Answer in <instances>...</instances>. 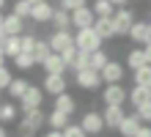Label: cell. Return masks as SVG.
Returning a JSON list of instances; mask_svg holds the SVG:
<instances>
[{"label": "cell", "mask_w": 151, "mask_h": 137, "mask_svg": "<svg viewBox=\"0 0 151 137\" xmlns=\"http://www.w3.org/2000/svg\"><path fill=\"white\" fill-rule=\"evenodd\" d=\"M102 115H104V126H107V129H115V132H118L121 121L127 118V113H124V104H104Z\"/></svg>", "instance_id": "8992f818"}, {"label": "cell", "mask_w": 151, "mask_h": 137, "mask_svg": "<svg viewBox=\"0 0 151 137\" xmlns=\"http://www.w3.org/2000/svg\"><path fill=\"white\" fill-rule=\"evenodd\" d=\"M3 52H6V58H17V55L22 52V36H8L6 44H3Z\"/></svg>", "instance_id": "d4e9b609"}, {"label": "cell", "mask_w": 151, "mask_h": 137, "mask_svg": "<svg viewBox=\"0 0 151 137\" xmlns=\"http://www.w3.org/2000/svg\"><path fill=\"white\" fill-rule=\"evenodd\" d=\"M66 85H69V82H66V77H63V74H47V77H44V82H41L44 93H50V96L63 93Z\"/></svg>", "instance_id": "7c38bea8"}, {"label": "cell", "mask_w": 151, "mask_h": 137, "mask_svg": "<svg viewBox=\"0 0 151 137\" xmlns=\"http://www.w3.org/2000/svg\"><path fill=\"white\" fill-rule=\"evenodd\" d=\"M121 80H124V66L118 60H107L102 69V82L107 85V82H121Z\"/></svg>", "instance_id": "5bb4252c"}, {"label": "cell", "mask_w": 151, "mask_h": 137, "mask_svg": "<svg viewBox=\"0 0 151 137\" xmlns=\"http://www.w3.org/2000/svg\"><path fill=\"white\" fill-rule=\"evenodd\" d=\"M129 39L135 41V44H148V22L143 19H135V25H132V30H129Z\"/></svg>", "instance_id": "d6986e66"}, {"label": "cell", "mask_w": 151, "mask_h": 137, "mask_svg": "<svg viewBox=\"0 0 151 137\" xmlns=\"http://www.w3.org/2000/svg\"><path fill=\"white\" fill-rule=\"evenodd\" d=\"M14 14H19L22 19H30V14H33V3L30 0H14V8H11Z\"/></svg>", "instance_id": "f546056e"}, {"label": "cell", "mask_w": 151, "mask_h": 137, "mask_svg": "<svg viewBox=\"0 0 151 137\" xmlns=\"http://www.w3.org/2000/svg\"><path fill=\"white\" fill-rule=\"evenodd\" d=\"M50 52H52V44H50V39H39V41H36V52H33V55H36V60H39V66H41V60L47 58Z\"/></svg>", "instance_id": "1f68e13d"}, {"label": "cell", "mask_w": 151, "mask_h": 137, "mask_svg": "<svg viewBox=\"0 0 151 137\" xmlns=\"http://www.w3.org/2000/svg\"><path fill=\"white\" fill-rule=\"evenodd\" d=\"M140 126H143V121L137 118V113H132V115H127V118L121 121V126H118V134H121V137H135Z\"/></svg>", "instance_id": "9a60e30c"}, {"label": "cell", "mask_w": 151, "mask_h": 137, "mask_svg": "<svg viewBox=\"0 0 151 137\" xmlns=\"http://www.w3.org/2000/svg\"><path fill=\"white\" fill-rule=\"evenodd\" d=\"M88 137H91V134H88Z\"/></svg>", "instance_id": "f5cc1de1"}, {"label": "cell", "mask_w": 151, "mask_h": 137, "mask_svg": "<svg viewBox=\"0 0 151 137\" xmlns=\"http://www.w3.org/2000/svg\"><path fill=\"white\" fill-rule=\"evenodd\" d=\"M110 60V55L104 52V49H93L91 52V69H96V71H102L104 69V63Z\"/></svg>", "instance_id": "4dcf8cb0"}, {"label": "cell", "mask_w": 151, "mask_h": 137, "mask_svg": "<svg viewBox=\"0 0 151 137\" xmlns=\"http://www.w3.org/2000/svg\"><path fill=\"white\" fill-rule=\"evenodd\" d=\"M44 137H63V129H50Z\"/></svg>", "instance_id": "60d3db41"}, {"label": "cell", "mask_w": 151, "mask_h": 137, "mask_svg": "<svg viewBox=\"0 0 151 137\" xmlns=\"http://www.w3.org/2000/svg\"><path fill=\"white\" fill-rule=\"evenodd\" d=\"M11 82H14V74L8 71V66H0V90H8Z\"/></svg>", "instance_id": "836d02e7"}, {"label": "cell", "mask_w": 151, "mask_h": 137, "mask_svg": "<svg viewBox=\"0 0 151 137\" xmlns=\"http://www.w3.org/2000/svg\"><path fill=\"white\" fill-rule=\"evenodd\" d=\"M44 123H47V115L41 113V107H33V110H28V113L22 115V121H19V129H28V132H39Z\"/></svg>", "instance_id": "5b68a950"}, {"label": "cell", "mask_w": 151, "mask_h": 137, "mask_svg": "<svg viewBox=\"0 0 151 137\" xmlns=\"http://www.w3.org/2000/svg\"><path fill=\"white\" fill-rule=\"evenodd\" d=\"M102 102L104 104H124V102H129V90L121 82H107L102 88Z\"/></svg>", "instance_id": "277c9868"}, {"label": "cell", "mask_w": 151, "mask_h": 137, "mask_svg": "<svg viewBox=\"0 0 151 137\" xmlns=\"http://www.w3.org/2000/svg\"><path fill=\"white\" fill-rule=\"evenodd\" d=\"M69 118H72V115L63 113V110H52V113L47 115V123H50V129H66V126L72 123Z\"/></svg>", "instance_id": "44dd1931"}, {"label": "cell", "mask_w": 151, "mask_h": 137, "mask_svg": "<svg viewBox=\"0 0 151 137\" xmlns=\"http://www.w3.org/2000/svg\"><path fill=\"white\" fill-rule=\"evenodd\" d=\"M50 44H52V52H66V49L77 47L72 30H55V33L50 36Z\"/></svg>", "instance_id": "ba28073f"}, {"label": "cell", "mask_w": 151, "mask_h": 137, "mask_svg": "<svg viewBox=\"0 0 151 137\" xmlns=\"http://www.w3.org/2000/svg\"><path fill=\"white\" fill-rule=\"evenodd\" d=\"M91 8H93V14H96V16H113L118 6H115L113 0H93V6H91Z\"/></svg>", "instance_id": "4316f807"}, {"label": "cell", "mask_w": 151, "mask_h": 137, "mask_svg": "<svg viewBox=\"0 0 151 137\" xmlns=\"http://www.w3.org/2000/svg\"><path fill=\"white\" fill-rule=\"evenodd\" d=\"M80 126L85 129V134H99L102 129H107V126H104V115H102V113H93V110L83 115Z\"/></svg>", "instance_id": "9c48e42d"}, {"label": "cell", "mask_w": 151, "mask_h": 137, "mask_svg": "<svg viewBox=\"0 0 151 137\" xmlns=\"http://www.w3.org/2000/svg\"><path fill=\"white\" fill-rule=\"evenodd\" d=\"M36 36H30V33H22V52H36Z\"/></svg>", "instance_id": "8d00e7d4"}, {"label": "cell", "mask_w": 151, "mask_h": 137, "mask_svg": "<svg viewBox=\"0 0 151 137\" xmlns=\"http://www.w3.org/2000/svg\"><path fill=\"white\" fill-rule=\"evenodd\" d=\"M52 16H55V6H52L50 0H41V3L33 6V14H30V19H33V22L44 25V22H52Z\"/></svg>", "instance_id": "4fadbf2b"}, {"label": "cell", "mask_w": 151, "mask_h": 137, "mask_svg": "<svg viewBox=\"0 0 151 137\" xmlns=\"http://www.w3.org/2000/svg\"><path fill=\"white\" fill-rule=\"evenodd\" d=\"M17 110H19V107H14V102H3V104H0V123L17 121Z\"/></svg>", "instance_id": "f1b7e54d"}, {"label": "cell", "mask_w": 151, "mask_h": 137, "mask_svg": "<svg viewBox=\"0 0 151 137\" xmlns=\"http://www.w3.org/2000/svg\"><path fill=\"white\" fill-rule=\"evenodd\" d=\"M113 3H115V6H127V0H113Z\"/></svg>", "instance_id": "7dc6e473"}, {"label": "cell", "mask_w": 151, "mask_h": 137, "mask_svg": "<svg viewBox=\"0 0 151 137\" xmlns=\"http://www.w3.org/2000/svg\"><path fill=\"white\" fill-rule=\"evenodd\" d=\"M143 63H148L146 60V47H135V49H129V55H127V69H140Z\"/></svg>", "instance_id": "7402d4cb"}, {"label": "cell", "mask_w": 151, "mask_h": 137, "mask_svg": "<svg viewBox=\"0 0 151 137\" xmlns=\"http://www.w3.org/2000/svg\"><path fill=\"white\" fill-rule=\"evenodd\" d=\"M63 137H88V134H85V129L80 123H69L63 129Z\"/></svg>", "instance_id": "d590c367"}, {"label": "cell", "mask_w": 151, "mask_h": 137, "mask_svg": "<svg viewBox=\"0 0 151 137\" xmlns=\"http://www.w3.org/2000/svg\"><path fill=\"white\" fill-rule=\"evenodd\" d=\"M55 110H63V113L74 115V110H77V102H74V96H69L66 90H63V93H58V96H55Z\"/></svg>", "instance_id": "cb8c5ba5"}, {"label": "cell", "mask_w": 151, "mask_h": 137, "mask_svg": "<svg viewBox=\"0 0 151 137\" xmlns=\"http://www.w3.org/2000/svg\"><path fill=\"white\" fill-rule=\"evenodd\" d=\"M132 82L135 85H151V63H143L140 69L132 71Z\"/></svg>", "instance_id": "83f0119b"}, {"label": "cell", "mask_w": 151, "mask_h": 137, "mask_svg": "<svg viewBox=\"0 0 151 137\" xmlns=\"http://www.w3.org/2000/svg\"><path fill=\"white\" fill-rule=\"evenodd\" d=\"M3 19H6V14H3V11H0V25H3Z\"/></svg>", "instance_id": "f907efd6"}, {"label": "cell", "mask_w": 151, "mask_h": 137, "mask_svg": "<svg viewBox=\"0 0 151 137\" xmlns=\"http://www.w3.org/2000/svg\"><path fill=\"white\" fill-rule=\"evenodd\" d=\"M33 85V82H28L25 77H14V82L11 85H8V93H11V99H17V102H19V99L28 93V88Z\"/></svg>", "instance_id": "603a6c76"}, {"label": "cell", "mask_w": 151, "mask_h": 137, "mask_svg": "<svg viewBox=\"0 0 151 137\" xmlns=\"http://www.w3.org/2000/svg\"><path fill=\"white\" fill-rule=\"evenodd\" d=\"M135 137H151V126H148V123H143V126L137 129V134H135Z\"/></svg>", "instance_id": "ab89813d"}, {"label": "cell", "mask_w": 151, "mask_h": 137, "mask_svg": "<svg viewBox=\"0 0 151 137\" xmlns=\"http://www.w3.org/2000/svg\"><path fill=\"white\" fill-rule=\"evenodd\" d=\"M148 44H151V22H148Z\"/></svg>", "instance_id": "c3c4849f"}, {"label": "cell", "mask_w": 151, "mask_h": 137, "mask_svg": "<svg viewBox=\"0 0 151 137\" xmlns=\"http://www.w3.org/2000/svg\"><path fill=\"white\" fill-rule=\"evenodd\" d=\"M135 113H137V118H140L143 123H151V102H146V104L135 107Z\"/></svg>", "instance_id": "e575fe53"}, {"label": "cell", "mask_w": 151, "mask_h": 137, "mask_svg": "<svg viewBox=\"0 0 151 137\" xmlns=\"http://www.w3.org/2000/svg\"><path fill=\"white\" fill-rule=\"evenodd\" d=\"M3 8H6V0H0V11H3Z\"/></svg>", "instance_id": "681fc988"}, {"label": "cell", "mask_w": 151, "mask_h": 137, "mask_svg": "<svg viewBox=\"0 0 151 137\" xmlns=\"http://www.w3.org/2000/svg\"><path fill=\"white\" fill-rule=\"evenodd\" d=\"M30 3H33V6H36V3H41V0H30Z\"/></svg>", "instance_id": "816d5d0a"}, {"label": "cell", "mask_w": 151, "mask_h": 137, "mask_svg": "<svg viewBox=\"0 0 151 137\" xmlns=\"http://www.w3.org/2000/svg\"><path fill=\"white\" fill-rule=\"evenodd\" d=\"M52 25H55V30H72V11H66V8H55V16H52Z\"/></svg>", "instance_id": "ffe728a7"}, {"label": "cell", "mask_w": 151, "mask_h": 137, "mask_svg": "<svg viewBox=\"0 0 151 137\" xmlns=\"http://www.w3.org/2000/svg\"><path fill=\"white\" fill-rule=\"evenodd\" d=\"M102 36L93 30V27H83V30H74V44L77 49L83 52H93V49H102Z\"/></svg>", "instance_id": "6da1fadb"}, {"label": "cell", "mask_w": 151, "mask_h": 137, "mask_svg": "<svg viewBox=\"0 0 151 137\" xmlns=\"http://www.w3.org/2000/svg\"><path fill=\"white\" fill-rule=\"evenodd\" d=\"M74 82L83 90H96V88H102V71H96V69H80L74 71Z\"/></svg>", "instance_id": "3957f363"}, {"label": "cell", "mask_w": 151, "mask_h": 137, "mask_svg": "<svg viewBox=\"0 0 151 137\" xmlns=\"http://www.w3.org/2000/svg\"><path fill=\"white\" fill-rule=\"evenodd\" d=\"M3 27H6V33L8 36H22L25 33V19L19 14H6V19H3Z\"/></svg>", "instance_id": "2e32d148"}, {"label": "cell", "mask_w": 151, "mask_h": 137, "mask_svg": "<svg viewBox=\"0 0 151 137\" xmlns=\"http://www.w3.org/2000/svg\"><path fill=\"white\" fill-rule=\"evenodd\" d=\"M41 99H44V88L30 85L28 93L19 99V110H22V113H28V110H33V107H41Z\"/></svg>", "instance_id": "8fae6325"}, {"label": "cell", "mask_w": 151, "mask_h": 137, "mask_svg": "<svg viewBox=\"0 0 151 137\" xmlns=\"http://www.w3.org/2000/svg\"><path fill=\"white\" fill-rule=\"evenodd\" d=\"M77 52H80L77 47H72V49H66V52H60V55H63V60H66V66H69V69H72V63L77 60Z\"/></svg>", "instance_id": "f35d334b"}, {"label": "cell", "mask_w": 151, "mask_h": 137, "mask_svg": "<svg viewBox=\"0 0 151 137\" xmlns=\"http://www.w3.org/2000/svg\"><path fill=\"white\" fill-rule=\"evenodd\" d=\"M146 60L151 63V44H146Z\"/></svg>", "instance_id": "ee69618b"}, {"label": "cell", "mask_w": 151, "mask_h": 137, "mask_svg": "<svg viewBox=\"0 0 151 137\" xmlns=\"http://www.w3.org/2000/svg\"><path fill=\"white\" fill-rule=\"evenodd\" d=\"M113 25H115V36H129L132 25H135V11L127 6H118L113 14Z\"/></svg>", "instance_id": "7a4b0ae2"}, {"label": "cell", "mask_w": 151, "mask_h": 137, "mask_svg": "<svg viewBox=\"0 0 151 137\" xmlns=\"http://www.w3.org/2000/svg\"><path fill=\"white\" fill-rule=\"evenodd\" d=\"M146 102H151V88L148 85H135L129 90V104L132 107H140V104H146Z\"/></svg>", "instance_id": "ac0fdd59"}, {"label": "cell", "mask_w": 151, "mask_h": 137, "mask_svg": "<svg viewBox=\"0 0 151 137\" xmlns=\"http://www.w3.org/2000/svg\"><path fill=\"white\" fill-rule=\"evenodd\" d=\"M6 39H8V33H6V27L0 25V47H3V44H6Z\"/></svg>", "instance_id": "b9f144b4"}, {"label": "cell", "mask_w": 151, "mask_h": 137, "mask_svg": "<svg viewBox=\"0 0 151 137\" xmlns=\"http://www.w3.org/2000/svg\"><path fill=\"white\" fill-rule=\"evenodd\" d=\"M93 30L102 36L104 41L113 39L115 36V25H113V16H96V22H93Z\"/></svg>", "instance_id": "e0dca14e"}, {"label": "cell", "mask_w": 151, "mask_h": 137, "mask_svg": "<svg viewBox=\"0 0 151 137\" xmlns=\"http://www.w3.org/2000/svg\"><path fill=\"white\" fill-rule=\"evenodd\" d=\"M58 6L66 8V11H77V8H83V6H88V3H85V0H58Z\"/></svg>", "instance_id": "74e56055"}, {"label": "cell", "mask_w": 151, "mask_h": 137, "mask_svg": "<svg viewBox=\"0 0 151 137\" xmlns=\"http://www.w3.org/2000/svg\"><path fill=\"white\" fill-rule=\"evenodd\" d=\"M93 22H96V14H93L91 6H83V8H77V11H72V25H74V30L93 27Z\"/></svg>", "instance_id": "52a82bcc"}, {"label": "cell", "mask_w": 151, "mask_h": 137, "mask_svg": "<svg viewBox=\"0 0 151 137\" xmlns=\"http://www.w3.org/2000/svg\"><path fill=\"white\" fill-rule=\"evenodd\" d=\"M14 66L19 69V71H28V69H33V66H39V60H36V55L33 52H19L14 58Z\"/></svg>", "instance_id": "484cf974"}, {"label": "cell", "mask_w": 151, "mask_h": 137, "mask_svg": "<svg viewBox=\"0 0 151 137\" xmlns=\"http://www.w3.org/2000/svg\"><path fill=\"white\" fill-rule=\"evenodd\" d=\"M88 66H91V52H83V49H80V52H77V60L72 63V71L88 69Z\"/></svg>", "instance_id": "d6a6232c"}, {"label": "cell", "mask_w": 151, "mask_h": 137, "mask_svg": "<svg viewBox=\"0 0 151 137\" xmlns=\"http://www.w3.org/2000/svg\"><path fill=\"white\" fill-rule=\"evenodd\" d=\"M33 134H36V132H28V129H22V132H19V137H33Z\"/></svg>", "instance_id": "7bdbcfd3"}, {"label": "cell", "mask_w": 151, "mask_h": 137, "mask_svg": "<svg viewBox=\"0 0 151 137\" xmlns=\"http://www.w3.org/2000/svg\"><path fill=\"white\" fill-rule=\"evenodd\" d=\"M0 137H8V132L3 129V123H0Z\"/></svg>", "instance_id": "bcb514c9"}, {"label": "cell", "mask_w": 151, "mask_h": 137, "mask_svg": "<svg viewBox=\"0 0 151 137\" xmlns=\"http://www.w3.org/2000/svg\"><path fill=\"white\" fill-rule=\"evenodd\" d=\"M0 66H6V52H3V47H0Z\"/></svg>", "instance_id": "f6af8a7d"}, {"label": "cell", "mask_w": 151, "mask_h": 137, "mask_svg": "<svg viewBox=\"0 0 151 137\" xmlns=\"http://www.w3.org/2000/svg\"><path fill=\"white\" fill-rule=\"evenodd\" d=\"M41 69L47 71V74H66V60H63V55L60 52H50L47 58L41 60Z\"/></svg>", "instance_id": "30bf717a"}]
</instances>
